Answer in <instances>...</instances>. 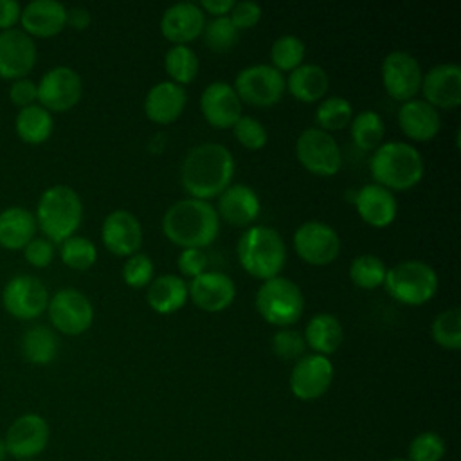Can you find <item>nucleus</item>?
<instances>
[{
  "label": "nucleus",
  "mask_w": 461,
  "mask_h": 461,
  "mask_svg": "<svg viewBox=\"0 0 461 461\" xmlns=\"http://www.w3.org/2000/svg\"><path fill=\"white\" fill-rule=\"evenodd\" d=\"M234 175V157L230 149L218 142H203L189 149L180 167V180L191 198L207 200L218 196L230 185Z\"/></svg>",
  "instance_id": "f257e3e1"
},
{
  "label": "nucleus",
  "mask_w": 461,
  "mask_h": 461,
  "mask_svg": "<svg viewBox=\"0 0 461 461\" xmlns=\"http://www.w3.org/2000/svg\"><path fill=\"white\" fill-rule=\"evenodd\" d=\"M162 230L182 249H202L216 240L220 216L207 200L189 196L167 207L162 216Z\"/></svg>",
  "instance_id": "f03ea898"
},
{
  "label": "nucleus",
  "mask_w": 461,
  "mask_h": 461,
  "mask_svg": "<svg viewBox=\"0 0 461 461\" xmlns=\"http://www.w3.org/2000/svg\"><path fill=\"white\" fill-rule=\"evenodd\" d=\"M369 169L375 184L389 191H405L421 180L425 164L416 146L403 140H389L375 149Z\"/></svg>",
  "instance_id": "7ed1b4c3"
},
{
  "label": "nucleus",
  "mask_w": 461,
  "mask_h": 461,
  "mask_svg": "<svg viewBox=\"0 0 461 461\" xmlns=\"http://www.w3.org/2000/svg\"><path fill=\"white\" fill-rule=\"evenodd\" d=\"M36 225L52 243L74 236L83 220V202L79 194L65 184L47 187L36 205Z\"/></svg>",
  "instance_id": "20e7f679"
},
{
  "label": "nucleus",
  "mask_w": 461,
  "mask_h": 461,
  "mask_svg": "<svg viewBox=\"0 0 461 461\" xmlns=\"http://www.w3.org/2000/svg\"><path fill=\"white\" fill-rule=\"evenodd\" d=\"M236 254L240 265L258 279L276 277L286 259L283 236L268 225H252L238 240Z\"/></svg>",
  "instance_id": "39448f33"
},
{
  "label": "nucleus",
  "mask_w": 461,
  "mask_h": 461,
  "mask_svg": "<svg viewBox=\"0 0 461 461\" xmlns=\"http://www.w3.org/2000/svg\"><path fill=\"white\" fill-rule=\"evenodd\" d=\"M436 270L420 259H407L387 268L384 286L385 292L398 303L420 306L430 301L438 292Z\"/></svg>",
  "instance_id": "423d86ee"
},
{
  "label": "nucleus",
  "mask_w": 461,
  "mask_h": 461,
  "mask_svg": "<svg viewBox=\"0 0 461 461\" xmlns=\"http://www.w3.org/2000/svg\"><path fill=\"white\" fill-rule=\"evenodd\" d=\"M256 308L267 322L288 328L303 315L304 295L297 283L288 277L276 276L263 281L256 292Z\"/></svg>",
  "instance_id": "0eeeda50"
},
{
  "label": "nucleus",
  "mask_w": 461,
  "mask_h": 461,
  "mask_svg": "<svg viewBox=\"0 0 461 461\" xmlns=\"http://www.w3.org/2000/svg\"><path fill=\"white\" fill-rule=\"evenodd\" d=\"M232 86L241 101L254 106H270L283 97L286 77L270 63H254L236 74Z\"/></svg>",
  "instance_id": "6e6552de"
},
{
  "label": "nucleus",
  "mask_w": 461,
  "mask_h": 461,
  "mask_svg": "<svg viewBox=\"0 0 461 461\" xmlns=\"http://www.w3.org/2000/svg\"><path fill=\"white\" fill-rule=\"evenodd\" d=\"M295 155L303 167L319 176H331L342 166V151L330 131L306 128L295 140Z\"/></svg>",
  "instance_id": "1a4fd4ad"
},
{
  "label": "nucleus",
  "mask_w": 461,
  "mask_h": 461,
  "mask_svg": "<svg viewBox=\"0 0 461 461\" xmlns=\"http://www.w3.org/2000/svg\"><path fill=\"white\" fill-rule=\"evenodd\" d=\"M49 299V290L43 281L29 274L13 276L2 290L4 308L20 321L40 317L47 310Z\"/></svg>",
  "instance_id": "9d476101"
},
{
  "label": "nucleus",
  "mask_w": 461,
  "mask_h": 461,
  "mask_svg": "<svg viewBox=\"0 0 461 461\" xmlns=\"http://www.w3.org/2000/svg\"><path fill=\"white\" fill-rule=\"evenodd\" d=\"M52 326L65 335H81L94 322V306L90 299L76 288L58 290L47 304Z\"/></svg>",
  "instance_id": "9b49d317"
},
{
  "label": "nucleus",
  "mask_w": 461,
  "mask_h": 461,
  "mask_svg": "<svg viewBox=\"0 0 461 461\" xmlns=\"http://www.w3.org/2000/svg\"><path fill=\"white\" fill-rule=\"evenodd\" d=\"M50 429L43 416L36 412L20 414L7 427L4 441L7 452L14 461L18 459H36L49 445Z\"/></svg>",
  "instance_id": "f8f14e48"
},
{
  "label": "nucleus",
  "mask_w": 461,
  "mask_h": 461,
  "mask_svg": "<svg viewBox=\"0 0 461 461\" xmlns=\"http://www.w3.org/2000/svg\"><path fill=\"white\" fill-rule=\"evenodd\" d=\"M294 247L303 261L310 265H328L335 261L340 252V238L330 223L308 220L295 229Z\"/></svg>",
  "instance_id": "ddd939ff"
},
{
  "label": "nucleus",
  "mask_w": 461,
  "mask_h": 461,
  "mask_svg": "<svg viewBox=\"0 0 461 461\" xmlns=\"http://www.w3.org/2000/svg\"><path fill=\"white\" fill-rule=\"evenodd\" d=\"M38 85V101L49 112H65L77 104L83 94L81 76L67 65L49 68Z\"/></svg>",
  "instance_id": "4468645a"
},
{
  "label": "nucleus",
  "mask_w": 461,
  "mask_h": 461,
  "mask_svg": "<svg viewBox=\"0 0 461 461\" xmlns=\"http://www.w3.org/2000/svg\"><path fill=\"white\" fill-rule=\"evenodd\" d=\"M421 67L407 50H391L382 61V83L385 92L398 99H412L421 86Z\"/></svg>",
  "instance_id": "2eb2a0df"
},
{
  "label": "nucleus",
  "mask_w": 461,
  "mask_h": 461,
  "mask_svg": "<svg viewBox=\"0 0 461 461\" xmlns=\"http://www.w3.org/2000/svg\"><path fill=\"white\" fill-rule=\"evenodd\" d=\"M331 380L333 364L328 357L319 353L303 355L290 373V389L299 400H315L330 389Z\"/></svg>",
  "instance_id": "dca6fc26"
},
{
  "label": "nucleus",
  "mask_w": 461,
  "mask_h": 461,
  "mask_svg": "<svg viewBox=\"0 0 461 461\" xmlns=\"http://www.w3.org/2000/svg\"><path fill=\"white\" fill-rule=\"evenodd\" d=\"M38 50L32 38L22 29L0 31V77H25L36 65Z\"/></svg>",
  "instance_id": "f3484780"
},
{
  "label": "nucleus",
  "mask_w": 461,
  "mask_h": 461,
  "mask_svg": "<svg viewBox=\"0 0 461 461\" xmlns=\"http://www.w3.org/2000/svg\"><path fill=\"white\" fill-rule=\"evenodd\" d=\"M101 240L110 252L117 256H131L142 243V225L133 212L115 209L103 220Z\"/></svg>",
  "instance_id": "a211bd4d"
},
{
  "label": "nucleus",
  "mask_w": 461,
  "mask_h": 461,
  "mask_svg": "<svg viewBox=\"0 0 461 461\" xmlns=\"http://www.w3.org/2000/svg\"><path fill=\"white\" fill-rule=\"evenodd\" d=\"M425 101L439 108L461 104V67L457 63H438L421 76Z\"/></svg>",
  "instance_id": "6ab92c4d"
},
{
  "label": "nucleus",
  "mask_w": 461,
  "mask_h": 461,
  "mask_svg": "<svg viewBox=\"0 0 461 461\" xmlns=\"http://www.w3.org/2000/svg\"><path fill=\"white\" fill-rule=\"evenodd\" d=\"M200 110L207 122L216 128H230L241 113V99L227 81L209 83L200 95Z\"/></svg>",
  "instance_id": "aec40b11"
},
{
  "label": "nucleus",
  "mask_w": 461,
  "mask_h": 461,
  "mask_svg": "<svg viewBox=\"0 0 461 461\" xmlns=\"http://www.w3.org/2000/svg\"><path fill=\"white\" fill-rule=\"evenodd\" d=\"M187 295L191 301L205 312H221L236 297L234 281L223 272H202L187 285Z\"/></svg>",
  "instance_id": "412c9836"
},
{
  "label": "nucleus",
  "mask_w": 461,
  "mask_h": 461,
  "mask_svg": "<svg viewBox=\"0 0 461 461\" xmlns=\"http://www.w3.org/2000/svg\"><path fill=\"white\" fill-rule=\"evenodd\" d=\"M203 25V11L194 2L171 4L160 16V31L169 41H173V45H185L194 40L202 34Z\"/></svg>",
  "instance_id": "4be33fe9"
},
{
  "label": "nucleus",
  "mask_w": 461,
  "mask_h": 461,
  "mask_svg": "<svg viewBox=\"0 0 461 461\" xmlns=\"http://www.w3.org/2000/svg\"><path fill=\"white\" fill-rule=\"evenodd\" d=\"M353 203L360 218L373 227H387L394 221L398 212V203L393 191L375 182L362 185L355 193Z\"/></svg>",
  "instance_id": "5701e85b"
},
{
  "label": "nucleus",
  "mask_w": 461,
  "mask_h": 461,
  "mask_svg": "<svg viewBox=\"0 0 461 461\" xmlns=\"http://www.w3.org/2000/svg\"><path fill=\"white\" fill-rule=\"evenodd\" d=\"M187 103V92L171 79L153 85L144 97V113L149 121L169 124L180 117Z\"/></svg>",
  "instance_id": "b1692460"
},
{
  "label": "nucleus",
  "mask_w": 461,
  "mask_h": 461,
  "mask_svg": "<svg viewBox=\"0 0 461 461\" xmlns=\"http://www.w3.org/2000/svg\"><path fill=\"white\" fill-rule=\"evenodd\" d=\"M20 22L29 36L49 38L67 25V7L58 0H31L22 7Z\"/></svg>",
  "instance_id": "393cba45"
},
{
  "label": "nucleus",
  "mask_w": 461,
  "mask_h": 461,
  "mask_svg": "<svg viewBox=\"0 0 461 461\" xmlns=\"http://www.w3.org/2000/svg\"><path fill=\"white\" fill-rule=\"evenodd\" d=\"M259 196L247 184H230L218 194V216L236 227H243L254 221L259 214Z\"/></svg>",
  "instance_id": "a878e982"
},
{
  "label": "nucleus",
  "mask_w": 461,
  "mask_h": 461,
  "mask_svg": "<svg viewBox=\"0 0 461 461\" xmlns=\"http://www.w3.org/2000/svg\"><path fill=\"white\" fill-rule=\"evenodd\" d=\"M398 124L409 139L429 140L441 128V115L436 106L425 99H409L398 108Z\"/></svg>",
  "instance_id": "bb28decb"
},
{
  "label": "nucleus",
  "mask_w": 461,
  "mask_h": 461,
  "mask_svg": "<svg viewBox=\"0 0 461 461\" xmlns=\"http://www.w3.org/2000/svg\"><path fill=\"white\" fill-rule=\"evenodd\" d=\"M34 214L20 205L0 211V245L9 250L23 249L36 234Z\"/></svg>",
  "instance_id": "cd10ccee"
},
{
  "label": "nucleus",
  "mask_w": 461,
  "mask_h": 461,
  "mask_svg": "<svg viewBox=\"0 0 461 461\" xmlns=\"http://www.w3.org/2000/svg\"><path fill=\"white\" fill-rule=\"evenodd\" d=\"M146 301L158 313H173L187 301V283L180 276L162 274L148 285Z\"/></svg>",
  "instance_id": "c85d7f7f"
},
{
  "label": "nucleus",
  "mask_w": 461,
  "mask_h": 461,
  "mask_svg": "<svg viewBox=\"0 0 461 461\" xmlns=\"http://www.w3.org/2000/svg\"><path fill=\"white\" fill-rule=\"evenodd\" d=\"M344 339L340 321L333 313H315L304 328V342L319 355L335 353Z\"/></svg>",
  "instance_id": "c756f323"
},
{
  "label": "nucleus",
  "mask_w": 461,
  "mask_h": 461,
  "mask_svg": "<svg viewBox=\"0 0 461 461\" xmlns=\"http://www.w3.org/2000/svg\"><path fill=\"white\" fill-rule=\"evenodd\" d=\"M328 86H330L328 72L317 63L299 65L290 72L286 81L288 92L303 103H313L321 99L328 92Z\"/></svg>",
  "instance_id": "7c9ffc66"
},
{
  "label": "nucleus",
  "mask_w": 461,
  "mask_h": 461,
  "mask_svg": "<svg viewBox=\"0 0 461 461\" xmlns=\"http://www.w3.org/2000/svg\"><path fill=\"white\" fill-rule=\"evenodd\" d=\"M20 349L27 362L36 366H45L56 358L59 349V340L49 326L36 324L25 330V333L22 335Z\"/></svg>",
  "instance_id": "2f4dec72"
},
{
  "label": "nucleus",
  "mask_w": 461,
  "mask_h": 461,
  "mask_svg": "<svg viewBox=\"0 0 461 461\" xmlns=\"http://www.w3.org/2000/svg\"><path fill=\"white\" fill-rule=\"evenodd\" d=\"M14 130L23 142L41 144L50 137L54 130V119L47 108L34 103L31 106L20 108L14 119Z\"/></svg>",
  "instance_id": "473e14b6"
},
{
  "label": "nucleus",
  "mask_w": 461,
  "mask_h": 461,
  "mask_svg": "<svg viewBox=\"0 0 461 461\" xmlns=\"http://www.w3.org/2000/svg\"><path fill=\"white\" fill-rule=\"evenodd\" d=\"M164 67L173 83L185 85L191 83L200 68L196 52L189 45H171L164 56Z\"/></svg>",
  "instance_id": "72a5a7b5"
},
{
  "label": "nucleus",
  "mask_w": 461,
  "mask_h": 461,
  "mask_svg": "<svg viewBox=\"0 0 461 461\" xmlns=\"http://www.w3.org/2000/svg\"><path fill=\"white\" fill-rule=\"evenodd\" d=\"M385 133L384 119L375 110H362L351 117V139L360 149H376Z\"/></svg>",
  "instance_id": "f704fd0d"
},
{
  "label": "nucleus",
  "mask_w": 461,
  "mask_h": 461,
  "mask_svg": "<svg viewBox=\"0 0 461 461\" xmlns=\"http://www.w3.org/2000/svg\"><path fill=\"white\" fill-rule=\"evenodd\" d=\"M430 335L445 349H459L461 348V310L457 306L447 308L439 312L432 324Z\"/></svg>",
  "instance_id": "c9c22d12"
},
{
  "label": "nucleus",
  "mask_w": 461,
  "mask_h": 461,
  "mask_svg": "<svg viewBox=\"0 0 461 461\" xmlns=\"http://www.w3.org/2000/svg\"><path fill=\"white\" fill-rule=\"evenodd\" d=\"M304 41L295 34H281L274 40L270 47V59L272 67H276L279 72L294 70L299 65H303L304 59Z\"/></svg>",
  "instance_id": "e433bc0d"
},
{
  "label": "nucleus",
  "mask_w": 461,
  "mask_h": 461,
  "mask_svg": "<svg viewBox=\"0 0 461 461\" xmlns=\"http://www.w3.org/2000/svg\"><path fill=\"white\" fill-rule=\"evenodd\" d=\"M385 272H387V267H385L384 259L375 254H360V256L353 258V261L349 265L351 281L358 288H366V290L384 285Z\"/></svg>",
  "instance_id": "4c0bfd02"
},
{
  "label": "nucleus",
  "mask_w": 461,
  "mask_h": 461,
  "mask_svg": "<svg viewBox=\"0 0 461 461\" xmlns=\"http://www.w3.org/2000/svg\"><path fill=\"white\" fill-rule=\"evenodd\" d=\"M353 117L351 103L342 95H330L322 99L315 110V121L321 130H342Z\"/></svg>",
  "instance_id": "58836bf2"
},
{
  "label": "nucleus",
  "mask_w": 461,
  "mask_h": 461,
  "mask_svg": "<svg viewBox=\"0 0 461 461\" xmlns=\"http://www.w3.org/2000/svg\"><path fill=\"white\" fill-rule=\"evenodd\" d=\"M61 261L74 270H86L97 259V249L92 240L85 236H70L59 243Z\"/></svg>",
  "instance_id": "ea45409f"
},
{
  "label": "nucleus",
  "mask_w": 461,
  "mask_h": 461,
  "mask_svg": "<svg viewBox=\"0 0 461 461\" xmlns=\"http://www.w3.org/2000/svg\"><path fill=\"white\" fill-rule=\"evenodd\" d=\"M203 38L209 49L216 52H225L230 47L236 45L240 38V31L236 25L230 22V18L225 16H214L209 23L203 25Z\"/></svg>",
  "instance_id": "a19ab883"
},
{
  "label": "nucleus",
  "mask_w": 461,
  "mask_h": 461,
  "mask_svg": "<svg viewBox=\"0 0 461 461\" xmlns=\"http://www.w3.org/2000/svg\"><path fill=\"white\" fill-rule=\"evenodd\" d=\"M153 261L144 252H135L128 256V259L122 265V279L131 288L148 286L153 281Z\"/></svg>",
  "instance_id": "79ce46f5"
},
{
  "label": "nucleus",
  "mask_w": 461,
  "mask_h": 461,
  "mask_svg": "<svg viewBox=\"0 0 461 461\" xmlns=\"http://www.w3.org/2000/svg\"><path fill=\"white\" fill-rule=\"evenodd\" d=\"M232 133L236 140L249 149H261L268 140V133L263 122H259L250 115H241L232 124Z\"/></svg>",
  "instance_id": "37998d69"
},
{
  "label": "nucleus",
  "mask_w": 461,
  "mask_h": 461,
  "mask_svg": "<svg viewBox=\"0 0 461 461\" xmlns=\"http://www.w3.org/2000/svg\"><path fill=\"white\" fill-rule=\"evenodd\" d=\"M445 454V441L436 432H421L409 445L411 461H439Z\"/></svg>",
  "instance_id": "c03bdc74"
},
{
  "label": "nucleus",
  "mask_w": 461,
  "mask_h": 461,
  "mask_svg": "<svg viewBox=\"0 0 461 461\" xmlns=\"http://www.w3.org/2000/svg\"><path fill=\"white\" fill-rule=\"evenodd\" d=\"M304 348H306L304 337L297 330L281 328L272 337V351L279 358H285V360L301 358L304 353Z\"/></svg>",
  "instance_id": "a18cd8bd"
},
{
  "label": "nucleus",
  "mask_w": 461,
  "mask_h": 461,
  "mask_svg": "<svg viewBox=\"0 0 461 461\" xmlns=\"http://www.w3.org/2000/svg\"><path fill=\"white\" fill-rule=\"evenodd\" d=\"M23 256L29 265L36 268H43L50 265L54 258V243L47 238H32L25 247H23Z\"/></svg>",
  "instance_id": "49530a36"
},
{
  "label": "nucleus",
  "mask_w": 461,
  "mask_h": 461,
  "mask_svg": "<svg viewBox=\"0 0 461 461\" xmlns=\"http://www.w3.org/2000/svg\"><path fill=\"white\" fill-rule=\"evenodd\" d=\"M230 13V22L236 25V29H249L254 27L261 18V5L252 0H241L234 2Z\"/></svg>",
  "instance_id": "de8ad7c7"
},
{
  "label": "nucleus",
  "mask_w": 461,
  "mask_h": 461,
  "mask_svg": "<svg viewBox=\"0 0 461 461\" xmlns=\"http://www.w3.org/2000/svg\"><path fill=\"white\" fill-rule=\"evenodd\" d=\"M176 265L184 276H189L193 279L198 274L205 272L207 256L203 254L202 249H182V252L176 259Z\"/></svg>",
  "instance_id": "09e8293b"
},
{
  "label": "nucleus",
  "mask_w": 461,
  "mask_h": 461,
  "mask_svg": "<svg viewBox=\"0 0 461 461\" xmlns=\"http://www.w3.org/2000/svg\"><path fill=\"white\" fill-rule=\"evenodd\" d=\"M9 97L20 108L31 106L34 101H38V85L29 77L14 79L9 86Z\"/></svg>",
  "instance_id": "8fccbe9b"
},
{
  "label": "nucleus",
  "mask_w": 461,
  "mask_h": 461,
  "mask_svg": "<svg viewBox=\"0 0 461 461\" xmlns=\"http://www.w3.org/2000/svg\"><path fill=\"white\" fill-rule=\"evenodd\" d=\"M22 7L16 0H0V31L13 29L20 20Z\"/></svg>",
  "instance_id": "3c124183"
},
{
  "label": "nucleus",
  "mask_w": 461,
  "mask_h": 461,
  "mask_svg": "<svg viewBox=\"0 0 461 461\" xmlns=\"http://www.w3.org/2000/svg\"><path fill=\"white\" fill-rule=\"evenodd\" d=\"M90 11L86 7H81V5H74V7H68L67 9V23L72 25L74 29L77 31H83L90 25Z\"/></svg>",
  "instance_id": "603ef678"
},
{
  "label": "nucleus",
  "mask_w": 461,
  "mask_h": 461,
  "mask_svg": "<svg viewBox=\"0 0 461 461\" xmlns=\"http://www.w3.org/2000/svg\"><path fill=\"white\" fill-rule=\"evenodd\" d=\"M234 5V0H202L200 7L214 16H225Z\"/></svg>",
  "instance_id": "864d4df0"
},
{
  "label": "nucleus",
  "mask_w": 461,
  "mask_h": 461,
  "mask_svg": "<svg viewBox=\"0 0 461 461\" xmlns=\"http://www.w3.org/2000/svg\"><path fill=\"white\" fill-rule=\"evenodd\" d=\"M7 457H9V452H7L5 441H4V438H0V461H5Z\"/></svg>",
  "instance_id": "5fc2aeb1"
},
{
  "label": "nucleus",
  "mask_w": 461,
  "mask_h": 461,
  "mask_svg": "<svg viewBox=\"0 0 461 461\" xmlns=\"http://www.w3.org/2000/svg\"><path fill=\"white\" fill-rule=\"evenodd\" d=\"M18 461H38V459H18Z\"/></svg>",
  "instance_id": "6e6d98bb"
},
{
  "label": "nucleus",
  "mask_w": 461,
  "mask_h": 461,
  "mask_svg": "<svg viewBox=\"0 0 461 461\" xmlns=\"http://www.w3.org/2000/svg\"><path fill=\"white\" fill-rule=\"evenodd\" d=\"M391 461H407V459H391Z\"/></svg>",
  "instance_id": "4d7b16f0"
}]
</instances>
